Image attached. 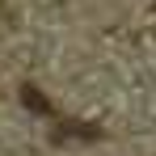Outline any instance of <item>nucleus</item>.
<instances>
[{"mask_svg": "<svg viewBox=\"0 0 156 156\" xmlns=\"http://www.w3.org/2000/svg\"><path fill=\"white\" fill-rule=\"evenodd\" d=\"M72 135H80V139H101V131L89 127V122H63V127L55 131V139H72Z\"/></svg>", "mask_w": 156, "mask_h": 156, "instance_id": "obj_1", "label": "nucleus"}, {"mask_svg": "<svg viewBox=\"0 0 156 156\" xmlns=\"http://www.w3.org/2000/svg\"><path fill=\"white\" fill-rule=\"evenodd\" d=\"M21 101H26L34 114H51V101H47V97H42L34 84H26V89H21Z\"/></svg>", "mask_w": 156, "mask_h": 156, "instance_id": "obj_2", "label": "nucleus"}]
</instances>
